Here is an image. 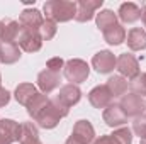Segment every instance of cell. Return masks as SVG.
<instances>
[{
  "label": "cell",
  "instance_id": "cell-29",
  "mask_svg": "<svg viewBox=\"0 0 146 144\" xmlns=\"http://www.w3.org/2000/svg\"><path fill=\"white\" fill-rule=\"evenodd\" d=\"M39 137V131L33 122H24L22 124V136H21V141H26V139H36Z\"/></svg>",
  "mask_w": 146,
  "mask_h": 144
},
{
  "label": "cell",
  "instance_id": "cell-28",
  "mask_svg": "<svg viewBox=\"0 0 146 144\" xmlns=\"http://www.w3.org/2000/svg\"><path fill=\"white\" fill-rule=\"evenodd\" d=\"M133 132L139 136V139H146V114L133 120Z\"/></svg>",
  "mask_w": 146,
  "mask_h": 144
},
{
  "label": "cell",
  "instance_id": "cell-23",
  "mask_svg": "<svg viewBox=\"0 0 146 144\" xmlns=\"http://www.w3.org/2000/svg\"><path fill=\"white\" fill-rule=\"evenodd\" d=\"M49 100H51V98H49L46 93H37L36 97H34V98L27 104V107H26V108H27V114H29V115L36 120L37 117H39V114H41L44 108L48 107Z\"/></svg>",
  "mask_w": 146,
  "mask_h": 144
},
{
  "label": "cell",
  "instance_id": "cell-33",
  "mask_svg": "<svg viewBox=\"0 0 146 144\" xmlns=\"http://www.w3.org/2000/svg\"><path fill=\"white\" fill-rule=\"evenodd\" d=\"M10 102V92L0 87V107H5Z\"/></svg>",
  "mask_w": 146,
  "mask_h": 144
},
{
  "label": "cell",
  "instance_id": "cell-1",
  "mask_svg": "<svg viewBox=\"0 0 146 144\" xmlns=\"http://www.w3.org/2000/svg\"><path fill=\"white\" fill-rule=\"evenodd\" d=\"M46 19L53 22H68L76 15V2L72 0H48L42 5Z\"/></svg>",
  "mask_w": 146,
  "mask_h": 144
},
{
  "label": "cell",
  "instance_id": "cell-22",
  "mask_svg": "<svg viewBox=\"0 0 146 144\" xmlns=\"http://www.w3.org/2000/svg\"><path fill=\"white\" fill-rule=\"evenodd\" d=\"M102 34H104V41L109 42L110 46H119V44H122L126 41V29H124L122 24L112 26L107 31H104Z\"/></svg>",
  "mask_w": 146,
  "mask_h": 144
},
{
  "label": "cell",
  "instance_id": "cell-15",
  "mask_svg": "<svg viewBox=\"0 0 146 144\" xmlns=\"http://www.w3.org/2000/svg\"><path fill=\"white\" fill-rule=\"evenodd\" d=\"M60 73H54L51 70H42L37 75V87L42 93H51L53 90H56L60 87Z\"/></svg>",
  "mask_w": 146,
  "mask_h": 144
},
{
  "label": "cell",
  "instance_id": "cell-5",
  "mask_svg": "<svg viewBox=\"0 0 146 144\" xmlns=\"http://www.w3.org/2000/svg\"><path fill=\"white\" fill-rule=\"evenodd\" d=\"M119 107L122 108V112L127 115V117H139L145 114L146 108V102L143 100V97L136 95V93H126L124 97H121V102H119Z\"/></svg>",
  "mask_w": 146,
  "mask_h": 144
},
{
  "label": "cell",
  "instance_id": "cell-8",
  "mask_svg": "<svg viewBox=\"0 0 146 144\" xmlns=\"http://www.w3.org/2000/svg\"><path fill=\"white\" fill-rule=\"evenodd\" d=\"M104 0H78L76 2V22H88L95 17V12L102 7Z\"/></svg>",
  "mask_w": 146,
  "mask_h": 144
},
{
  "label": "cell",
  "instance_id": "cell-14",
  "mask_svg": "<svg viewBox=\"0 0 146 144\" xmlns=\"http://www.w3.org/2000/svg\"><path fill=\"white\" fill-rule=\"evenodd\" d=\"M60 120H61V115L58 114V110H56L54 105L51 104V100H49L48 107L44 108V110L39 114V117L36 119L37 126H39L41 129H54V127L60 124Z\"/></svg>",
  "mask_w": 146,
  "mask_h": 144
},
{
  "label": "cell",
  "instance_id": "cell-27",
  "mask_svg": "<svg viewBox=\"0 0 146 144\" xmlns=\"http://www.w3.org/2000/svg\"><path fill=\"white\" fill-rule=\"evenodd\" d=\"M112 136L117 139L119 144H133V131H131L129 127H126V126L115 129V131L112 132Z\"/></svg>",
  "mask_w": 146,
  "mask_h": 144
},
{
  "label": "cell",
  "instance_id": "cell-17",
  "mask_svg": "<svg viewBox=\"0 0 146 144\" xmlns=\"http://www.w3.org/2000/svg\"><path fill=\"white\" fill-rule=\"evenodd\" d=\"M117 17L124 24H134L136 20L141 19V7L136 5L134 2H124L117 10Z\"/></svg>",
  "mask_w": 146,
  "mask_h": 144
},
{
  "label": "cell",
  "instance_id": "cell-34",
  "mask_svg": "<svg viewBox=\"0 0 146 144\" xmlns=\"http://www.w3.org/2000/svg\"><path fill=\"white\" fill-rule=\"evenodd\" d=\"M21 144H42V143L39 141V137H36V139H26V141H21Z\"/></svg>",
  "mask_w": 146,
  "mask_h": 144
},
{
  "label": "cell",
  "instance_id": "cell-6",
  "mask_svg": "<svg viewBox=\"0 0 146 144\" xmlns=\"http://www.w3.org/2000/svg\"><path fill=\"white\" fill-rule=\"evenodd\" d=\"M115 61H117V58L114 56V53H110L109 49H102L97 54H94L92 68L100 75H107L115 70Z\"/></svg>",
  "mask_w": 146,
  "mask_h": 144
},
{
  "label": "cell",
  "instance_id": "cell-9",
  "mask_svg": "<svg viewBox=\"0 0 146 144\" xmlns=\"http://www.w3.org/2000/svg\"><path fill=\"white\" fill-rule=\"evenodd\" d=\"M70 137L75 139L78 144H92L95 141V129L88 120L82 119L73 126V132Z\"/></svg>",
  "mask_w": 146,
  "mask_h": 144
},
{
  "label": "cell",
  "instance_id": "cell-19",
  "mask_svg": "<svg viewBox=\"0 0 146 144\" xmlns=\"http://www.w3.org/2000/svg\"><path fill=\"white\" fill-rule=\"evenodd\" d=\"M37 93L39 92H37L36 85H33V83H21V85H17V88L14 92V97H15V100L21 105H26L27 107V104L36 97Z\"/></svg>",
  "mask_w": 146,
  "mask_h": 144
},
{
  "label": "cell",
  "instance_id": "cell-30",
  "mask_svg": "<svg viewBox=\"0 0 146 144\" xmlns=\"http://www.w3.org/2000/svg\"><path fill=\"white\" fill-rule=\"evenodd\" d=\"M63 68H65V61H63L60 56L51 58V59H48V63H46V70H51V71H54V73H61Z\"/></svg>",
  "mask_w": 146,
  "mask_h": 144
},
{
  "label": "cell",
  "instance_id": "cell-12",
  "mask_svg": "<svg viewBox=\"0 0 146 144\" xmlns=\"http://www.w3.org/2000/svg\"><path fill=\"white\" fill-rule=\"evenodd\" d=\"M102 117H104V122L109 127H122L127 122V115L122 112L119 104H110L107 108H104Z\"/></svg>",
  "mask_w": 146,
  "mask_h": 144
},
{
  "label": "cell",
  "instance_id": "cell-7",
  "mask_svg": "<svg viewBox=\"0 0 146 144\" xmlns=\"http://www.w3.org/2000/svg\"><path fill=\"white\" fill-rule=\"evenodd\" d=\"M17 44L22 51L26 53H36L42 46V37L39 34V31H33V29H24L21 31V36L17 39Z\"/></svg>",
  "mask_w": 146,
  "mask_h": 144
},
{
  "label": "cell",
  "instance_id": "cell-3",
  "mask_svg": "<svg viewBox=\"0 0 146 144\" xmlns=\"http://www.w3.org/2000/svg\"><path fill=\"white\" fill-rule=\"evenodd\" d=\"M22 124L12 119H0V144L21 143Z\"/></svg>",
  "mask_w": 146,
  "mask_h": 144
},
{
  "label": "cell",
  "instance_id": "cell-2",
  "mask_svg": "<svg viewBox=\"0 0 146 144\" xmlns=\"http://www.w3.org/2000/svg\"><path fill=\"white\" fill-rule=\"evenodd\" d=\"M63 75H65V78H66L70 83L78 85V83L87 81V78H88V75H90V66L87 65V61L75 58V59H70V61L65 63Z\"/></svg>",
  "mask_w": 146,
  "mask_h": 144
},
{
  "label": "cell",
  "instance_id": "cell-4",
  "mask_svg": "<svg viewBox=\"0 0 146 144\" xmlns=\"http://www.w3.org/2000/svg\"><path fill=\"white\" fill-rule=\"evenodd\" d=\"M115 70L126 80H134L139 75V63L131 53H122L115 61Z\"/></svg>",
  "mask_w": 146,
  "mask_h": 144
},
{
  "label": "cell",
  "instance_id": "cell-26",
  "mask_svg": "<svg viewBox=\"0 0 146 144\" xmlns=\"http://www.w3.org/2000/svg\"><path fill=\"white\" fill-rule=\"evenodd\" d=\"M129 88H131V93H136V95H139V97L146 95V78H145V75L139 73L134 80H131Z\"/></svg>",
  "mask_w": 146,
  "mask_h": 144
},
{
  "label": "cell",
  "instance_id": "cell-21",
  "mask_svg": "<svg viewBox=\"0 0 146 144\" xmlns=\"http://www.w3.org/2000/svg\"><path fill=\"white\" fill-rule=\"evenodd\" d=\"M106 87L109 88L112 98H119V97H124L126 92H127V80L122 78L121 75H114L107 80Z\"/></svg>",
  "mask_w": 146,
  "mask_h": 144
},
{
  "label": "cell",
  "instance_id": "cell-31",
  "mask_svg": "<svg viewBox=\"0 0 146 144\" xmlns=\"http://www.w3.org/2000/svg\"><path fill=\"white\" fill-rule=\"evenodd\" d=\"M51 104H53V105H54V108L58 110V114L61 115V119H63V117H66V115L70 114V108L66 107V105H63V104H61L56 97H54V98H51Z\"/></svg>",
  "mask_w": 146,
  "mask_h": 144
},
{
  "label": "cell",
  "instance_id": "cell-38",
  "mask_svg": "<svg viewBox=\"0 0 146 144\" xmlns=\"http://www.w3.org/2000/svg\"><path fill=\"white\" fill-rule=\"evenodd\" d=\"M0 87H2V75H0Z\"/></svg>",
  "mask_w": 146,
  "mask_h": 144
},
{
  "label": "cell",
  "instance_id": "cell-18",
  "mask_svg": "<svg viewBox=\"0 0 146 144\" xmlns=\"http://www.w3.org/2000/svg\"><path fill=\"white\" fill-rule=\"evenodd\" d=\"M21 59V48L15 42H2L0 41V63L14 65Z\"/></svg>",
  "mask_w": 146,
  "mask_h": 144
},
{
  "label": "cell",
  "instance_id": "cell-13",
  "mask_svg": "<svg viewBox=\"0 0 146 144\" xmlns=\"http://www.w3.org/2000/svg\"><path fill=\"white\" fill-rule=\"evenodd\" d=\"M56 98H58L63 105H66V107L70 108V107L76 105V104L80 102V98H82V90L78 88V85L66 83V85H63V87L60 88V93L56 95Z\"/></svg>",
  "mask_w": 146,
  "mask_h": 144
},
{
  "label": "cell",
  "instance_id": "cell-36",
  "mask_svg": "<svg viewBox=\"0 0 146 144\" xmlns=\"http://www.w3.org/2000/svg\"><path fill=\"white\" fill-rule=\"evenodd\" d=\"M65 144H78V143H76L75 139H72V137H68V139H66V143H65Z\"/></svg>",
  "mask_w": 146,
  "mask_h": 144
},
{
  "label": "cell",
  "instance_id": "cell-25",
  "mask_svg": "<svg viewBox=\"0 0 146 144\" xmlns=\"http://www.w3.org/2000/svg\"><path fill=\"white\" fill-rule=\"evenodd\" d=\"M56 31H58L56 22H53V20H49V19H44L42 26L39 27V34L42 37V41H51L53 37L56 36Z\"/></svg>",
  "mask_w": 146,
  "mask_h": 144
},
{
  "label": "cell",
  "instance_id": "cell-32",
  "mask_svg": "<svg viewBox=\"0 0 146 144\" xmlns=\"http://www.w3.org/2000/svg\"><path fill=\"white\" fill-rule=\"evenodd\" d=\"M92 144H119V143H117V139H115L112 134H106V136L97 137Z\"/></svg>",
  "mask_w": 146,
  "mask_h": 144
},
{
  "label": "cell",
  "instance_id": "cell-39",
  "mask_svg": "<svg viewBox=\"0 0 146 144\" xmlns=\"http://www.w3.org/2000/svg\"><path fill=\"white\" fill-rule=\"evenodd\" d=\"M143 75H145V78H146V73H143Z\"/></svg>",
  "mask_w": 146,
  "mask_h": 144
},
{
  "label": "cell",
  "instance_id": "cell-10",
  "mask_svg": "<svg viewBox=\"0 0 146 144\" xmlns=\"http://www.w3.org/2000/svg\"><path fill=\"white\" fill-rule=\"evenodd\" d=\"M22 26L17 20L12 19H2L0 20V41L2 42H15L21 36Z\"/></svg>",
  "mask_w": 146,
  "mask_h": 144
},
{
  "label": "cell",
  "instance_id": "cell-11",
  "mask_svg": "<svg viewBox=\"0 0 146 144\" xmlns=\"http://www.w3.org/2000/svg\"><path fill=\"white\" fill-rule=\"evenodd\" d=\"M88 102L95 108H107L112 104V95L106 85H97L88 93Z\"/></svg>",
  "mask_w": 146,
  "mask_h": 144
},
{
  "label": "cell",
  "instance_id": "cell-24",
  "mask_svg": "<svg viewBox=\"0 0 146 144\" xmlns=\"http://www.w3.org/2000/svg\"><path fill=\"white\" fill-rule=\"evenodd\" d=\"M95 22H97V27H99L102 32L107 31L112 26L119 24V22H117V14H114V10H110V9H104V10H100L99 14H95Z\"/></svg>",
  "mask_w": 146,
  "mask_h": 144
},
{
  "label": "cell",
  "instance_id": "cell-16",
  "mask_svg": "<svg viewBox=\"0 0 146 144\" xmlns=\"http://www.w3.org/2000/svg\"><path fill=\"white\" fill-rule=\"evenodd\" d=\"M44 19H42V14L37 10V9H24L21 12V17H19V24L24 27V29H33V31H39V27L42 26Z\"/></svg>",
  "mask_w": 146,
  "mask_h": 144
},
{
  "label": "cell",
  "instance_id": "cell-37",
  "mask_svg": "<svg viewBox=\"0 0 146 144\" xmlns=\"http://www.w3.org/2000/svg\"><path fill=\"white\" fill-rule=\"evenodd\" d=\"M139 144H146V139H141V143Z\"/></svg>",
  "mask_w": 146,
  "mask_h": 144
},
{
  "label": "cell",
  "instance_id": "cell-20",
  "mask_svg": "<svg viewBox=\"0 0 146 144\" xmlns=\"http://www.w3.org/2000/svg\"><path fill=\"white\" fill-rule=\"evenodd\" d=\"M127 48L131 51H141L146 49V31L139 27H133L127 32Z\"/></svg>",
  "mask_w": 146,
  "mask_h": 144
},
{
  "label": "cell",
  "instance_id": "cell-35",
  "mask_svg": "<svg viewBox=\"0 0 146 144\" xmlns=\"http://www.w3.org/2000/svg\"><path fill=\"white\" fill-rule=\"evenodd\" d=\"M141 20H143V24H145V27H146V3H145V7L141 9Z\"/></svg>",
  "mask_w": 146,
  "mask_h": 144
}]
</instances>
